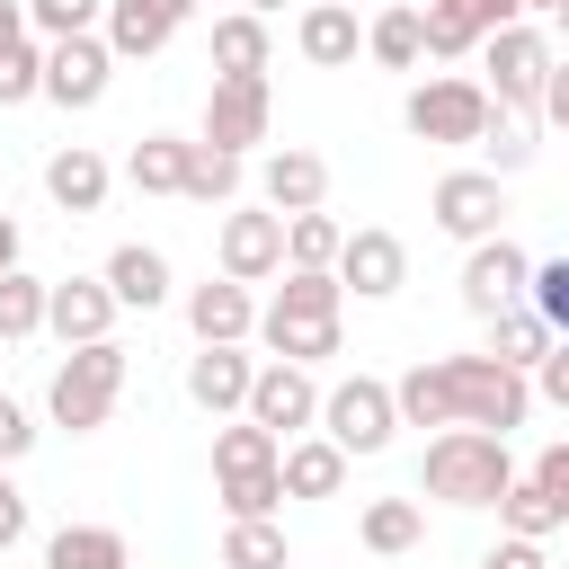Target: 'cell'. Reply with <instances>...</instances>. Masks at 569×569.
I'll return each instance as SVG.
<instances>
[{"mask_svg":"<svg viewBox=\"0 0 569 569\" xmlns=\"http://www.w3.org/2000/svg\"><path fill=\"white\" fill-rule=\"evenodd\" d=\"M187 329H196V347H240V338L258 329V302H249V284H240V276H213V284H196V293H187Z\"/></svg>","mask_w":569,"mask_h":569,"instance_id":"obj_17","label":"cell"},{"mask_svg":"<svg viewBox=\"0 0 569 569\" xmlns=\"http://www.w3.org/2000/svg\"><path fill=\"white\" fill-rule=\"evenodd\" d=\"M427 213H436V231H453V240H489L498 213H507V187H498V169H445L436 196H427Z\"/></svg>","mask_w":569,"mask_h":569,"instance_id":"obj_9","label":"cell"},{"mask_svg":"<svg viewBox=\"0 0 569 569\" xmlns=\"http://www.w3.org/2000/svg\"><path fill=\"white\" fill-rule=\"evenodd\" d=\"M258 71H267V18L258 9L213 18V80H258Z\"/></svg>","mask_w":569,"mask_h":569,"instance_id":"obj_23","label":"cell"},{"mask_svg":"<svg viewBox=\"0 0 569 569\" xmlns=\"http://www.w3.org/2000/svg\"><path fill=\"white\" fill-rule=\"evenodd\" d=\"M338 249H347V231L311 204V213H284V267H338Z\"/></svg>","mask_w":569,"mask_h":569,"instance_id":"obj_36","label":"cell"},{"mask_svg":"<svg viewBox=\"0 0 569 569\" xmlns=\"http://www.w3.org/2000/svg\"><path fill=\"white\" fill-rule=\"evenodd\" d=\"M551 338H560V329H551L533 302H516V311H498V320H489V356H498V365H516V373H533V365L551 356Z\"/></svg>","mask_w":569,"mask_h":569,"instance_id":"obj_27","label":"cell"},{"mask_svg":"<svg viewBox=\"0 0 569 569\" xmlns=\"http://www.w3.org/2000/svg\"><path fill=\"white\" fill-rule=\"evenodd\" d=\"M347 462H356L347 445H329V436H293L276 471H284V498H338V489H347Z\"/></svg>","mask_w":569,"mask_h":569,"instance_id":"obj_20","label":"cell"},{"mask_svg":"<svg viewBox=\"0 0 569 569\" xmlns=\"http://www.w3.org/2000/svg\"><path fill=\"white\" fill-rule=\"evenodd\" d=\"M9 267H18V222L0 213V276H9Z\"/></svg>","mask_w":569,"mask_h":569,"instance_id":"obj_51","label":"cell"},{"mask_svg":"<svg viewBox=\"0 0 569 569\" xmlns=\"http://www.w3.org/2000/svg\"><path fill=\"white\" fill-rule=\"evenodd\" d=\"M480 151H489V169H498V178H507V169H525V160H533L525 116H507V107H498V116H489V133H480Z\"/></svg>","mask_w":569,"mask_h":569,"instance_id":"obj_42","label":"cell"},{"mask_svg":"<svg viewBox=\"0 0 569 569\" xmlns=\"http://www.w3.org/2000/svg\"><path fill=\"white\" fill-rule=\"evenodd\" d=\"M391 400H400V427H462L453 418V391H445V365H409L391 382Z\"/></svg>","mask_w":569,"mask_h":569,"instance_id":"obj_32","label":"cell"},{"mask_svg":"<svg viewBox=\"0 0 569 569\" xmlns=\"http://www.w3.org/2000/svg\"><path fill=\"white\" fill-rule=\"evenodd\" d=\"M222 276H240V284H267V276H284V213L276 204H240V213H222Z\"/></svg>","mask_w":569,"mask_h":569,"instance_id":"obj_10","label":"cell"},{"mask_svg":"<svg viewBox=\"0 0 569 569\" xmlns=\"http://www.w3.org/2000/svg\"><path fill=\"white\" fill-rule=\"evenodd\" d=\"M365 53H373L382 71H418V62H427V9H409V0L382 9V18L365 27Z\"/></svg>","mask_w":569,"mask_h":569,"instance_id":"obj_26","label":"cell"},{"mask_svg":"<svg viewBox=\"0 0 569 569\" xmlns=\"http://www.w3.org/2000/svg\"><path fill=\"white\" fill-rule=\"evenodd\" d=\"M284 507V471H222V516H276Z\"/></svg>","mask_w":569,"mask_h":569,"instance_id":"obj_40","label":"cell"},{"mask_svg":"<svg viewBox=\"0 0 569 569\" xmlns=\"http://www.w3.org/2000/svg\"><path fill=\"white\" fill-rule=\"evenodd\" d=\"M160 9H169V18H178V27H187V18H196V9H204V0H160Z\"/></svg>","mask_w":569,"mask_h":569,"instance_id":"obj_52","label":"cell"},{"mask_svg":"<svg viewBox=\"0 0 569 569\" xmlns=\"http://www.w3.org/2000/svg\"><path fill=\"white\" fill-rule=\"evenodd\" d=\"M480 71H489V98L507 107V116H542V80H551V36L542 27H498L489 44H480Z\"/></svg>","mask_w":569,"mask_h":569,"instance_id":"obj_4","label":"cell"},{"mask_svg":"<svg viewBox=\"0 0 569 569\" xmlns=\"http://www.w3.org/2000/svg\"><path fill=\"white\" fill-rule=\"evenodd\" d=\"M249 418L258 427H276L284 445L302 436V427H320V382H311V365H258V382H249Z\"/></svg>","mask_w":569,"mask_h":569,"instance_id":"obj_11","label":"cell"},{"mask_svg":"<svg viewBox=\"0 0 569 569\" xmlns=\"http://www.w3.org/2000/svg\"><path fill=\"white\" fill-rule=\"evenodd\" d=\"M107 284H116L124 311H160V302H169V258L142 249V240H124V249L107 258Z\"/></svg>","mask_w":569,"mask_h":569,"instance_id":"obj_24","label":"cell"},{"mask_svg":"<svg viewBox=\"0 0 569 569\" xmlns=\"http://www.w3.org/2000/svg\"><path fill=\"white\" fill-rule=\"evenodd\" d=\"M44 302H53V284L27 276V267H9V276H0V338H9V347L36 338V329H44Z\"/></svg>","mask_w":569,"mask_h":569,"instance_id":"obj_35","label":"cell"},{"mask_svg":"<svg viewBox=\"0 0 569 569\" xmlns=\"http://www.w3.org/2000/svg\"><path fill=\"white\" fill-rule=\"evenodd\" d=\"M27 98H44V44L36 36L0 53V107H27Z\"/></svg>","mask_w":569,"mask_h":569,"instance_id":"obj_41","label":"cell"},{"mask_svg":"<svg viewBox=\"0 0 569 569\" xmlns=\"http://www.w3.org/2000/svg\"><path fill=\"white\" fill-rule=\"evenodd\" d=\"M293 44H302V62H311V71H356L365 27H356V9H347V0H311V9H302V27H293Z\"/></svg>","mask_w":569,"mask_h":569,"instance_id":"obj_18","label":"cell"},{"mask_svg":"<svg viewBox=\"0 0 569 569\" xmlns=\"http://www.w3.org/2000/svg\"><path fill=\"white\" fill-rule=\"evenodd\" d=\"M338 302H347L338 267H284V284H276V302H267V311H293V320H338Z\"/></svg>","mask_w":569,"mask_h":569,"instance_id":"obj_30","label":"cell"},{"mask_svg":"<svg viewBox=\"0 0 569 569\" xmlns=\"http://www.w3.org/2000/svg\"><path fill=\"white\" fill-rule=\"evenodd\" d=\"M258 338L284 356V365H320L338 356V320H293V311H258Z\"/></svg>","mask_w":569,"mask_h":569,"instance_id":"obj_31","label":"cell"},{"mask_svg":"<svg viewBox=\"0 0 569 569\" xmlns=\"http://www.w3.org/2000/svg\"><path fill=\"white\" fill-rule=\"evenodd\" d=\"M27 36H36V27H27V0H0V53L27 44Z\"/></svg>","mask_w":569,"mask_h":569,"instance_id":"obj_50","label":"cell"},{"mask_svg":"<svg viewBox=\"0 0 569 569\" xmlns=\"http://www.w3.org/2000/svg\"><path fill=\"white\" fill-rule=\"evenodd\" d=\"M0 365H9V338H0Z\"/></svg>","mask_w":569,"mask_h":569,"instance_id":"obj_56","label":"cell"},{"mask_svg":"<svg viewBox=\"0 0 569 569\" xmlns=\"http://www.w3.org/2000/svg\"><path fill=\"white\" fill-rule=\"evenodd\" d=\"M116 311H124V302H116V284H107V276H62V284H53V302H44V329H53L62 347H89V338H107V329H116Z\"/></svg>","mask_w":569,"mask_h":569,"instance_id":"obj_14","label":"cell"},{"mask_svg":"<svg viewBox=\"0 0 569 569\" xmlns=\"http://www.w3.org/2000/svg\"><path fill=\"white\" fill-rule=\"evenodd\" d=\"M436 365H445V391H453V418H462V427H489V436H516V427H525L533 373L498 365L489 347H480V356H436Z\"/></svg>","mask_w":569,"mask_h":569,"instance_id":"obj_3","label":"cell"},{"mask_svg":"<svg viewBox=\"0 0 569 569\" xmlns=\"http://www.w3.org/2000/svg\"><path fill=\"white\" fill-rule=\"evenodd\" d=\"M204 142H222V151L267 142V71H258V80H213V89H204Z\"/></svg>","mask_w":569,"mask_h":569,"instance_id":"obj_15","label":"cell"},{"mask_svg":"<svg viewBox=\"0 0 569 569\" xmlns=\"http://www.w3.org/2000/svg\"><path fill=\"white\" fill-rule=\"evenodd\" d=\"M338 284H347L356 302H382V293H400V284H409V249H400V231H382V222L347 231V249H338Z\"/></svg>","mask_w":569,"mask_h":569,"instance_id":"obj_13","label":"cell"},{"mask_svg":"<svg viewBox=\"0 0 569 569\" xmlns=\"http://www.w3.org/2000/svg\"><path fill=\"white\" fill-rule=\"evenodd\" d=\"M525 302H533V311H542V320H551V329L569 338V258H542V267H533V293H525Z\"/></svg>","mask_w":569,"mask_h":569,"instance_id":"obj_43","label":"cell"},{"mask_svg":"<svg viewBox=\"0 0 569 569\" xmlns=\"http://www.w3.org/2000/svg\"><path fill=\"white\" fill-rule=\"evenodd\" d=\"M107 80H116V44L107 36H62V44H44V98L53 107H98L107 98Z\"/></svg>","mask_w":569,"mask_h":569,"instance_id":"obj_8","label":"cell"},{"mask_svg":"<svg viewBox=\"0 0 569 569\" xmlns=\"http://www.w3.org/2000/svg\"><path fill=\"white\" fill-rule=\"evenodd\" d=\"M107 44H116V62H151L169 36H178V18L160 9V0H107V27H98Z\"/></svg>","mask_w":569,"mask_h":569,"instance_id":"obj_22","label":"cell"},{"mask_svg":"<svg viewBox=\"0 0 569 569\" xmlns=\"http://www.w3.org/2000/svg\"><path fill=\"white\" fill-rule=\"evenodd\" d=\"M560 36H569V0H560Z\"/></svg>","mask_w":569,"mask_h":569,"instance_id":"obj_55","label":"cell"},{"mask_svg":"<svg viewBox=\"0 0 569 569\" xmlns=\"http://www.w3.org/2000/svg\"><path fill=\"white\" fill-rule=\"evenodd\" d=\"M258 196L276 204V213H311L320 196H329V160L320 151H267V169H258Z\"/></svg>","mask_w":569,"mask_h":569,"instance_id":"obj_19","label":"cell"},{"mask_svg":"<svg viewBox=\"0 0 569 569\" xmlns=\"http://www.w3.org/2000/svg\"><path fill=\"white\" fill-rule=\"evenodd\" d=\"M480 569H551V560H542V542H525V533H507V542H498V551H489Z\"/></svg>","mask_w":569,"mask_h":569,"instance_id":"obj_48","label":"cell"},{"mask_svg":"<svg viewBox=\"0 0 569 569\" xmlns=\"http://www.w3.org/2000/svg\"><path fill=\"white\" fill-rule=\"evenodd\" d=\"M356 533H365V551H418V533H427V507L418 498H373L365 516H356Z\"/></svg>","mask_w":569,"mask_h":569,"instance_id":"obj_33","label":"cell"},{"mask_svg":"<svg viewBox=\"0 0 569 569\" xmlns=\"http://www.w3.org/2000/svg\"><path fill=\"white\" fill-rule=\"evenodd\" d=\"M187 196H196V204H231V196H240V151L196 142V151H187Z\"/></svg>","mask_w":569,"mask_h":569,"instance_id":"obj_38","label":"cell"},{"mask_svg":"<svg viewBox=\"0 0 569 569\" xmlns=\"http://www.w3.org/2000/svg\"><path fill=\"white\" fill-rule=\"evenodd\" d=\"M498 525H507V533H525V542H542V533H560V507H551V489L525 471V480H507V498H498Z\"/></svg>","mask_w":569,"mask_h":569,"instance_id":"obj_37","label":"cell"},{"mask_svg":"<svg viewBox=\"0 0 569 569\" xmlns=\"http://www.w3.org/2000/svg\"><path fill=\"white\" fill-rule=\"evenodd\" d=\"M533 293V258L507 240V231H489V240H471V258H462V311H480V320H498V311H516Z\"/></svg>","mask_w":569,"mask_h":569,"instance_id":"obj_7","label":"cell"},{"mask_svg":"<svg viewBox=\"0 0 569 569\" xmlns=\"http://www.w3.org/2000/svg\"><path fill=\"white\" fill-rule=\"evenodd\" d=\"M187 151H196V142H178V133H142L133 160H124V178H133L142 196H187Z\"/></svg>","mask_w":569,"mask_h":569,"instance_id":"obj_29","label":"cell"},{"mask_svg":"<svg viewBox=\"0 0 569 569\" xmlns=\"http://www.w3.org/2000/svg\"><path fill=\"white\" fill-rule=\"evenodd\" d=\"M533 391H542L551 409H569V338H551V356L533 365Z\"/></svg>","mask_w":569,"mask_h":569,"instance_id":"obj_44","label":"cell"},{"mask_svg":"<svg viewBox=\"0 0 569 569\" xmlns=\"http://www.w3.org/2000/svg\"><path fill=\"white\" fill-rule=\"evenodd\" d=\"M516 18H525V0H427V53L436 62H462V53H480Z\"/></svg>","mask_w":569,"mask_h":569,"instance_id":"obj_12","label":"cell"},{"mask_svg":"<svg viewBox=\"0 0 569 569\" xmlns=\"http://www.w3.org/2000/svg\"><path fill=\"white\" fill-rule=\"evenodd\" d=\"M293 551H284V525L276 516H231V533H222V569H284Z\"/></svg>","mask_w":569,"mask_h":569,"instance_id":"obj_34","label":"cell"},{"mask_svg":"<svg viewBox=\"0 0 569 569\" xmlns=\"http://www.w3.org/2000/svg\"><path fill=\"white\" fill-rule=\"evenodd\" d=\"M44 569H133V551H124L116 525H62L44 542Z\"/></svg>","mask_w":569,"mask_h":569,"instance_id":"obj_28","label":"cell"},{"mask_svg":"<svg viewBox=\"0 0 569 569\" xmlns=\"http://www.w3.org/2000/svg\"><path fill=\"white\" fill-rule=\"evenodd\" d=\"M27 27H36L44 44H62V36H98V27H107V0H27Z\"/></svg>","mask_w":569,"mask_h":569,"instance_id":"obj_39","label":"cell"},{"mask_svg":"<svg viewBox=\"0 0 569 569\" xmlns=\"http://www.w3.org/2000/svg\"><path fill=\"white\" fill-rule=\"evenodd\" d=\"M9 542H27V489L9 480V462H0V551Z\"/></svg>","mask_w":569,"mask_h":569,"instance_id":"obj_47","label":"cell"},{"mask_svg":"<svg viewBox=\"0 0 569 569\" xmlns=\"http://www.w3.org/2000/svg\"><path fill=\"white\" fill-rule=\"evenodd\" d=\"M533 480L551 489V507H560V525H569V445H542V453H533Z\"/></svg>","mask_w":569,"mask_h":569,"instance_id":"obj_45","label":"cell"},{"mask_svg":"<svg viewBox=\"0 0 569 569\" xmlns=\"http://www.w3.org/2000/svg\"><path fill=\"white\" fill-rule=\"evenodd\" d=\"M400 116H409V133H418V142H480V133H489V116H498V98H489V80L445 71V80H418Z\"/></svg>","mask_w":569,"mask_h":569,"instance_id":"obj_5","label":"cell"},{"mask_svg":"<svg viewBox=\"0 0 569 569\" xmlns=\"http://www.w3.org/2000/svg\"><path fill=\"white\" fill-rule=\"evenodd\" d=\"M542 116L569 124V53H551V80H542Z\"/></svg>","mask_w":569,"mask_h":569,"instance_id":"obj_49","label":"cell"},{"mask_svg":"<svg viewBox=\"0 0 569 569\" xmlns=\"http://www.w3.org/2000/svg\"><path fill=\"white\" fill-rule=\"evenodd\" d=\"M116 391H124V347H116V338H89V347H71V356L53 365L44 409H53V427L98 436V427H107V409H116Z\"/></svg>","mask_w":569,"mask_h":569,"instance_id":"obj_2","label":"cell"},{"mask_svg":"<svg viewBox=\"0 0 569 569\" xmlns=\"http://www.w3.org/2000/svg\"><path fill=\"white\" fill-rule=\"evenodd\" d=\"M27 445H36V418H27V409H18L9 391H0V462H18Z\"/></svg>","mask_w":569,"mask_h":569,"instance_id":"obj_46","label":"cell"},{"mask_svg":"<svg viewBox=\"0 0 569 569\" xmlns=\"http://www.w3.org/2000/svg\"><path fill=\"white\" fill-rule=\"evenodd\" d=\"M507 480H516V453H507V436H489V427H445V436L427 445V462H418V489L445 498V507H498Z\"/></svg>","mask_w":569,"mask_h":569,"instance_id":"obj_1","label":"cell"},{"mask_svg":"<svg viewBox=\"0 0 569 569\" xmlns=\"http://www.w3.org/2000/svg\"><path fill=\"white\" fill-rule=\"evenodd\" d=\"M525 9H551V18H560V0H525Z\"/></svg>","mask_w":569,"mask_h":569,"instance_id":"obj_54","label":"cell"},{"mask_svg":"<svg viewBox=\"0 0 569 569\" xmlns=\"http://www.w3.org/2000/svg\"><path fill=\"white\" fill-rule=\"evenodd\" d=\"M249 382H258V365H249L240 347H196V356H187V400H196L204 418H240V409H249Z\"/></svg>","mask_w":569,"mask_h":569,"instance_id":"obj_16","label":"cell"},{"mask_svg":"<svg viewBox=\"0 0 569 569\" xmlns=\"http://www.w3.org/2000/svg\"><path fill=\"white\" fill-rule=\"evenodd\" d=\"M240 9H258V18H276V9H284V0H240Z\"/></svg>","mask_w":569,"mask_h":569,"instance_id":"obj_53","label":"cell"},{"mask_svg":"<svg viewBox=\"0 0 569 569\" xmlns=\"http://www.w3.org/2000/svg\"><path fill=\"white\" fill-rule=\"evenodd\" d=\"M44 196H53L62 213H98V204H107V160H98L89 142H62V151L44 160Z\"/></svg>","mask_w":569,"mask_h":569,"instance_id":"obj_21","label":"cell"},{"mask_svg":"<svg viewBox=\"0 0 569 569\" xmlns=\"http://www.w3.org/2000/svg\"><path fill=\"white\" fill-rule=\"evenodd\" d=\"M276 462H284V436H276V427H258L249 409L213 427V480H222V471H276Z\"/></svg>","mask_w":569,"mask_h":569,"instance_id":"obj_25","label":"cell"},{"mask_svg":"<svg viewBox=\"0 0 569 569\" xmlns=\"http://www.w3.org/2000/svg\"><path fill=\"white\" fill-rule=\"evenodd\" d=\"M391 427H400L391 382L347 373V382H329V391H320V436H329V445H347V453H382V445H391Z\"/></svg>","mask_w":569,"mask_h":569,"instance_id":"obj_6","label":"cell"}]
</instances>
